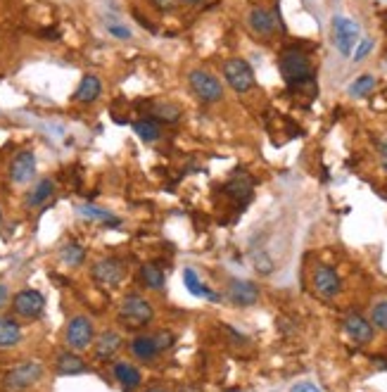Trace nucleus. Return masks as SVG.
I'll use <instances>...</instances> for the list:
<instances>
[{
    "mask_svg": "<svg viewBox=\"0 0 387 392\" xmlns=\"http://www.w3.org/2000/svg\"><path fill=\"white\" fill-rule=\"evenodd\" d=\"M378 150H380V164H383V169L387 171V141L380 143Z\"/></svg>",
    "mask_w": 387,
    "mask_h": 392,
    "instance_id": "nucleus-35",
    "label": "nucleus"
},
{
    "mask_svg": "<svg viewBox=\"0 0 387 392\" xmlns=\"http://www.w3.org/2000/svg\"><path fill=\"white\" fill-rule=\"evenodd\" d=\"M60 259L65 261L67 266H81L84 264V259H86V247L84 245H79V242H65V245L60 247Z\"/></svg>",
    "mask_w": 387,
    "mask_h": 392,
    "instance_id": "nucleus-25",
    "label": "nucleus"
},
{
    "mask_svg": "<svg viewBox=\"0 0 387 392\" xmlns=\"http://www.w3.org/2000/svg\"><path fill=\"white\" fill-rule=\"evenodd\" d=\"M280 74L283 79L292 86H302L311 81V62L304 53L299 51H288L280 58Z\"/></svg>",
    "mask_w": 387,
    "mask_h": 392,
    "instance_id": "nucleus-6",
    "label": "nucleus"
},
{
    "mask_svg": "<svg viewBox=\"0 0 387 392\" xmlns=\"http://www.w3.org/2000/svg\"><path fill=\"white\" fill-rule=\"evenodd\" d=\"M290 392H321L314 383H297Z\"/></svg>",
    "mask_w": 387,
    "mask_h": 392,
    "instance_id": "nucleus-34",
    "label": "nucleus"
},
{
    "mask_svg": "<svg viewBox=\"0 0 387 392\" xmlns=\"http://www.w3.org/2000/svg\"><path fill=\"white\" fill-rule=\"evenodd\" d=\"M91 276L103 288H117L124 281V276H126V264L117 257H103L93 264Z\"/></svg>",
    "mask_w": 387,
    "mask_h": 392,
    "instance_id": "nucleus-8",
    "label": "nucleus"
},
{
    "mask_svg": "<svg viewBox=\"0 0 387 392\" xmlns=\"http://www.w3.org/2000/svg\"><path fill=\"white\" fill-rule=\"evenodd\" d=\"M371 51H373V41H371V39H364V41H361L359 46H357V51L352 53V55H354V62H361Z\"/></svg>",
    "mask_w": 387,
    "mask_h": 392,
    "instance_id": "nucleus-31",
    "label": "nucleus"
},
{
    "mask_svg": "<svg viewBox=\"0 0 387 392\" xmlns=\"http://www.w3.org/2000/svg\"><path fill=\"white\" fill-rule=\"evenodd\" d=\"M53 192H55L53 178H39V181L31 185V190L27 192V200H24V204H27L29 209H39L50 200V197H53Z\"/></svg>",
    "mask_w": 387,
    "mask_h": 392,
    "instance_id": "nucleus-18",
    "label": "nucleus"
},
{
    "mask_svg": "<svg viewBox=\"0 0 387 392\" xmlns=\"http://www.w3.org/2000/svg\"><path fill=\"white\" fill-rule=\"evenodd\" d=\"M249 190H252V183H249L247 176L233 178V181L228 183V192L235 197H245V195H249Z\"/></svg>",
    "mask_w": 387,
    "mask_h": 392,
    "instance_id": "nucleus-30",
    "label": "nucleus"
},
{
    "mask_svg": "<svg viewBox=\"0 0 387 392\" xmlns=\"http://www.w3.org/2000/svg\"><path fill=\"white\" fill-rule=\"evenodd\" d=\"M254 266L261 271V273H271L273 269V264H271V259L266 257L264 252H259V254H254Z\"/></svg>",
    "mask_w": 387,
    "mask_h": 392,
    "instance_id": "nucleus-32",
    "label": "nucleus"
},
{
    "mask_svg": "<svg viewBox=\"0 0 387 392\" xmlns=\"http://www.w3.org/2000/svg\"><path fill=\"white\" fill-rule=\"evenodd\" d=\"M133 131L138 133V138L145 141V143L159 141V136H162L159 124L155 122V119H136V122H133Z\"/></svg>",
    "mask_w": 387,
    "mask_h": 392,
    "instance_id": "nucleus-27",
    "label": "nucleus"
},
{
    "mask_svg": "<svg viewBox=\"0 0 387 392\" xmlns=\"http://www.w3.org/2000/svg\"><path fill=\"white\" fill-rule=\"evenodd\" d=\"M107 31L112 36H117V39H122V41L131 39V31L126 27H122V24H107Z\"/></svg>",
    "mask_w": 387,
    "mask_h": 392,
    "instance_id": "nucleus-33",
    "label": "nucleus"
},
{
    "mask_svg": "<svg viewBox=\"0 0 387 392\" xmlns=\"http://www.w3.org/2000/svg\"><path fill=\"white\" fill-rule=\"evenodd\" d=\"M138 278L147 290H162L166 285V273L159 264H155V261H147V264L140 266Z\"/></svg>",
    "mask_w": 387,
    "mask_h": 392,
    "instance_id": "nucleus-21",
    "label": "nucleus"
},
{
    "mask_svg": "<svg viewBox=\"0 0 387 392\" xmlns=\"http://www.w3.org/2000/svg\"><path fill=\"white\" fill-rule=\"evenodd\" d=\"M46 366L41 362H20L3 376L5 392H27L31 385H36L43 378Z\"/></svg>",
    "mask_w": 387,
    "mask_h": 392,
    "instance_id": "nucleus-3",
    "label": "nucleus"
},
{
    "mask_svg": "<svg viewBox=\"0 0 387 392\" xmlns=\"http://www.w3.org/2000/svg\"><path fill=\"white\" fill-rule=\"evenodd\" d=\"M112 373H114V381L119 383L126 392L138 390L140 383H143V376H140L138 366L131 364V362H124V359L112 366Z\"/></svg>",
    "mask_w": 387,
    "mask_h": 392,
    "instance_id": "nucleus-17",
    "label": "nucleus"
},
{
    "mask_svg": "<svg viewBox=\"0 0 387 392\" xmlns=\"http://www.w3.org/2000/svg\"><path fill=\"white\" fill-rule=\"evenodd\" d=\"M188 84L192 93L199 98L202 103H221L223 100V86L214 74H209L207 70H192L188 72Z\"/></svg>",
    "mask_w": 387,
    "mask_h": 392,
    "instance_id": "nucleus-5",
    "label": "nucleus"
},
{
    "mask_svg": "<svg viewBox=\"0 0 387 392\" xmlns=\"http://www.w3.org/2000/svg\"><path fill=\"white\" fill-rule=\"evenodd\" d=\"M93 340H96V326H93V321L88 316H84V314L72 316L65 328L67 347H70L72 352H84L93 345Z\"/></svg>",
    "mask_w": 387,
    "mask_h": 392,
    "instance_id": "nucleus-4",
    "label": "nucleus"
},
{
    "mask_svg": "<svg viewBox=\"0 0 387 392\" xmlns=\"http://www.w3.org/2000/svg\"><path fill=\"white\" fill-rule=\"evenodd\" d=\"M173 345V333L166 328H159L155 333H138L133 335V340L129 342V352L136 362L140 364H152L159 354H164Z\"/></svg>",
    "mask_w": 387,
    "mask_h": 392,
    "instance_id": "nucleus-1",
    "label": "nucleus"
},
{
    "mask_svg": "<svg viewBox=\"0 0 387 392\" xmlns=\"http://www.w3.org/2000/svg\"><path fill=\"white\" fill-rule=\"evenodd\" d=\"M373 89H376V77H373V74H364V77L354 79V84L349 86V96L352 98H366Z\"/></svg>",
    "mask_w": 387,
    "mask_h": 392,
    "instance_id": "nucleus-28",
    "label": "nucleus"
},
{
    "mask_svg": "<svg viewBox=\"0 0 387 392\" xmlns=\"http://www.w3.org/2000/svg\"><path fill=\"white\" fill-rule=\"evenodd\" d=\"M55 371H58L60 376H79V373L88 371V364H86L77 352H62L58 357V362H55Z\"/></svg>",
    "mask_w": 387,
    "mask_h": 392,
    "instance_id": "nucleus-20",
    "label": "nucleus"
},
{
    "mask_svg": "<svg viewBox=\"0 0 387 392\" xmlns=\"http://www.w3.org/2000/svg\"><path fill=\"white\" fill-rule=\"evenodd\" d=\"M0 223H3V209H0Z\"/></svg>",
    "mask_w": 387,
    "mask_h": 392,
    "instance_id": "nucleus-39",
    "label": "nucleus"
},
{
    "mask_svg": "<svg viewBox=\"0 0 387 392\" xmlns=\"http://www.w3.org/2000/svg\"><path fill=\"white\" fill-rule=\"evenodd\" d=\"M12 312H15V316L27 321L41 319L43 312H46V297L36 288H24L20 292H15V297H12Z\"/></svg>",
    "mask_w": 387,
    "mask_h": 392,
    "instance_id": "nucleus-7",
    "label": "nucleus"
},
{
    "mask_svg": "<svg viewBox=\"0 0 387 392\" xmlns=\"http://www.w3.org/2000/svg\"><path fill=\"white\" fill-rule=\"evenodd\" d=\"M183 283H185V288H188L195 297H204V300H209V302H218V300H221V295L211 290L209 285H204L202 281H199V276L192 269H185L183 271Z\"/></svg>",
    "mask_w": 387,
    "mask_h": 392,
    "instance_id": "nucleus-22",
    "label": "nucleus"
},
{
    "mask_svg": "<svg viewBox=\"0 0 387 392\" xmlns=\"http://www.w3.org/2000/svg\"><path fill=\"white\" fill-rule=\"evenodd\" d=\"M122 347H124V338L114 328H107V331L96 335V340H93V352H96V359H100V362L114 359L122 352Z\"/></svg>",
    "mask_w": 387,
    "mask_h": 392,
    "instance_id": "nucleus-13",
    "label": "nucleus"
},
{
    "mask_svg": "<svg viewBox=\"0 0 387 392\" xmlns=\"http://www.w3.org/2000/svg\"><path fill=\"white\" fill-rule=\"evenodd\" d=\"M371 326L387 333V300H378L371 307Z\"/></svg>",
    "mask_w": 387,
    "mask_h": 392,
    "instance_id": "nucleus-29",
    "label": "nucleus"
},
{
    "mask_svg": "<svg viewBox=\"0 0 387 392\" xmlns=\"http://www.w3.org/2000/svg\"><path fill=\"white\" fill-rule=\"evenodd\" d=\"M311 285H314L316 295L323 297V300H333V297H338L342 290V281H340L338 271L326 264H321L314 269V273H311Z\"/></svg>",
    "mask_w": 387,
    "mask_h": 392,
    "instance_id": "nucleus-11",
    "label": "nucleus"
},
{
    "mask_svg": "<svg viewBox=\"0 0 387 392\" xmlns=\"http://www.w3.org/2000/svg\"><path fill=\"white\" fill-rule=\"evenodd\" d=\"M36 176V155L31 150L17 152L10 162V181L15 185H27Z\"/></svg>",
    "mask_w": 387,
    "mask_h": 392,
    "instance_id": "nucleus-12",
    "label": "nucleus"
},
{
    "mask_svg": "<svg viewBox=\"0 0 387 392\" xmlns=\"http://www.w3.org/2000/svg\"><path fill=\"white\" fill-rule=\"evenodd\" d=\"M185 3H199V0H185Z\"/></svg>",
    "mask_w": 387,
    "mask_h": 392,
    "instance_id": "nucleus-38",
    "label": "nucleus"
},
{
    "mask_svg": "<svg viewBox=\"0 0 387 392\" xmlns=\"http://www.w3.org/2000/svg\"><path fill=\"white\" fill-rule=\"evenodd\" d=\"M223 79H226V84L235 93H247V91L254 89V84H257L252 67H249L247 62L240 60V58H233V60H228L226 65H223Z\"/></svg>",
    "mask_w": 387,
    "mask_h": 392,
    "instance_id": "nucleus-9",
    "label": "nucleus"
},
{
    "mask_svg": "<svg viewBox=\"0 0 387 392\" xmlns=\"http://www.w3.org/2000/svg\"><path fill=\"white\" fill-rule=\"evenodd\" d=\"M181 107L176 103H169V100H164V103H155L152 105V119L155 122H164V124H178L181 119Z\"/></svg>",
    "mask_w": 387,
    "mask_h": 392,
    "instance_id": "nucleus-24",
    "label": "nucleus"
},
{
    "mask_svg": "<svg viewBox=\"0 0 387 392\" xmlns=\"http://www.w3.org/2000/svg\"><path fill=\"white\" fill-rule=\"evenodd\" d=\"M22 342V326L12 316H0V347H15Z\"/></svg>",
    "mask_w": 387,
    "mask_h": 392,
    "instance_id": "nucleus-23",
    "label": "nucleus"
},
{
    "mask_svg": "<svg viewBox=\"0 0 387 392\" xmlns=\"http://www.w3.org/2000/svg\"><path fill=\"white\" fill-rule=\"evenodd\" d=\"M228 297L240 307H249L259 300V288L252 281H242V278H230L228 281Z\"/></svg>",
    "mask_w": 387,
    "mask_h": 392,
    "instance_id": "nucleus-15",
    "label": "nucleus"
},
{
    "mask_svg": "<svg viewBox=\"0 0 387 392\" xmlns=\"http://www.w3.org/2000/svg\"><path fill=\"white\" fill-rule=\"evenodd\" d=\"M145 392H169L166 388H162V385H152V388H147Z\"/></svg>",
    "mask_w": 387,
    "mask_h": 392,
    "instance_id": "nucleus-37",
    "label": "nucleus"
},
{
    "mask_svg": "<svg viewBox=\"0 0 387 392\" xmlns=\"http://www.w3.org/2000/svg\"><path fill=\"white\" fill-rule=\"evenodd\" d=\"M357 41H359L357 22H352L349 17L335 15L333 17V43H335V48H338V53L349 58V55L354 53V48H357Z\"/></svg>",
    "mask_w": 387,
    "mask_h": 392,
    "instance_id": "nucleus-10",
    "label": "nucleus"
},
{
    "mask_svg": "<svg viewBox=\"0 0 387 392\" xmlns=\"http://www.w3.org/2000/svg\"><path fill=\"white\" fill-rule=\"evenodd\" d=\"M342 331L357 342V345H368V342L376 338V328L371 326V321L364 319L361 314H354V312L345 316V321H342Z\"/></svg>",
    "mask_w": 387,
    "mask_h": 392,
    "instance_id": "nucleus-14",
    "label": "nucleus"
},
{
    "mask_svg": "<svg viewBox=\"0 0 387 392\" xmlns=\"http://www.w3.org/2000/svg\"><path fill=\"white\" fill-rule=\"evenodd\" d=\"M155 319V307L147 297L131 292L119 304V323L126 331H143Z\"/></svg>",
    "mask_w": 387,
    "mask_h": 392,
    "instance_id": "nucleus-2",
    "label": "nucleus"
},
{
    "mask_svg": "<svg viewBox=\"0 0 387 392\" xmlns=\"http://www.w3.org/2000/svg\"><path fill=\"white\" fill-rule=\"evenodd\" d=\"M155 5H157V8H162V10H169V8H173V0H152Z\"/></svg>",
    "mask_w": 387,
    "mask_h": 392,
    "instance_id": "nucleus-36",
    "label": "nucleus"
},
{
    "mask_svg": "<svg viewBox=\"0 0 387 392\" xmlns=\"http://www.w3.org/2000/svg\"><path fill=\"white\" fill-rule=\"evenodd\" d=\"M247 27L252 29V34L261 36V39H268L276 31V17L266 8H252L247 15Z\"/></svg>",
    "mask_w": 387,
    "mask_h": 392,
    "instance_id": "nucleus-16",
    "label": "nucleus"
},
{
    "mask_svg": "<svg viewBox=\"0 0 387 392\" xmlns=\"http://www.w3.org/2000/svg\"><path fill=\"white\" fill-rule=\"evenodd\" d=\"M77 211H79L81 216H84V219L105 223V226H117V223H119V219H117L114 214H110V211H105V209H100V207H93V204H81Z\"/></svg>",
    "mask_w": 387,
    "mask_h": 392,
    "instance_id": "nucleus-26",
    "label": "nucleus"
},
{
    "mask_svg": "<svg viewBox=\"0 0 387 392\" xmlns=\"http://www.w3.org/2000/svg\"><path fill=\"white\" fill-rule=\"evenodd\" d=\"M100 93H103V81H100L96 74H86V77L81 79L77 93H74V100L81 105H91L98 100Z\"/></svg>",
    "mask_w": 387,
    "mask_h": 392,
    "instance_id": "nucleus-19",
    "label": "nucleus"
}]
</instances>
